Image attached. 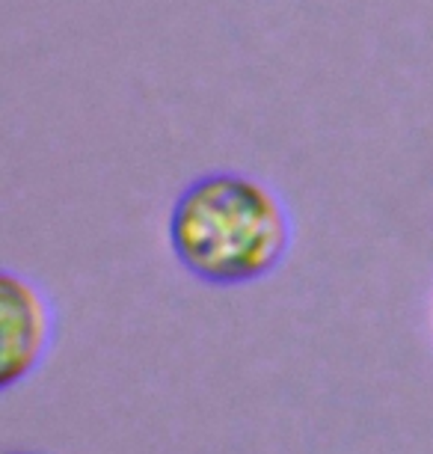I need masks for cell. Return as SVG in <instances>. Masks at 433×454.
<instances>
[{"mask_svg":"<svg viewBox=\"0 0 433 454\" xmlns=\"http://www.w3.org/2000/svg\"><path fill=\"white\" fill-rule=\"evenodd\" d=\"M169 244L182 268L211 286H244L279 268L291 247V217L256 176L217 169L178 193Z\"/></svg>","mask_w":433,"mask_h":454,"instance_id":"1","label":"cell"},{"mask_svg":"<svg viewBox=\"0 0 433 454\" xmlns=\"http://www.w3.org/2000/svg\"><path fill=\"white\" fill-rule=\"evenodd\" d=\"M0 294H4V356H0V365H4V387H12L45 354L50 339V309L45 297L15 273H4Z\"/></svg>","mask_w":433,"mask_h":454,"instance_id":"2","label":"cell"}]
</instances>
